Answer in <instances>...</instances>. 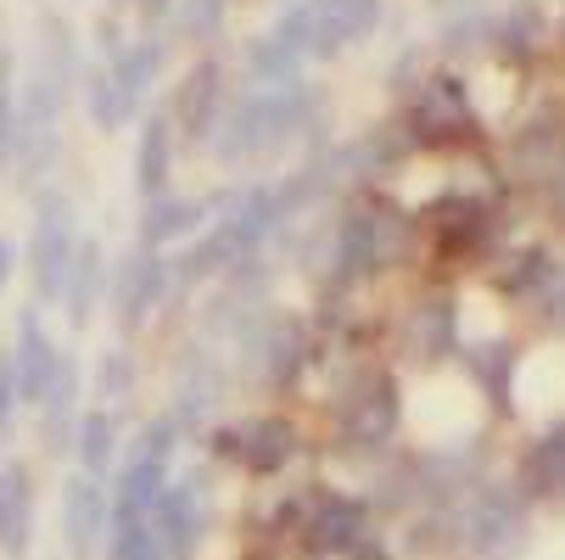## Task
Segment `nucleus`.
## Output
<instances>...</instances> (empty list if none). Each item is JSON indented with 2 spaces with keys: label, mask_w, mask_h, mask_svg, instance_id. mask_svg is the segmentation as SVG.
<instances>
[{
  "label": "nucleus",
  "mask_w": 565,
  "mask_h": 560,
  "mask_svg": "<svg viewBox=\"0 0 565 560\" xmlns=\"http://www.w3.org/2000/svg\"><path fill=\"white\" fill-rule=\"evenodd\" d=\"M537 308H543L548 326H559V331H565V270H554V281L537 292Z\"/></svg>",
  "instance_id": "obj_36"
},
{
  "label": "nucleus",
  "mask_w": 565,
  "mask_h": 560,
  "mask_svg": "<svg viewBox=\"0 0 565 560\" xmlns=\"http://www.w3.org/2000/svg\"><path fill=\"white\" fill-rule=\"evenodd\" d=\"M470 370H476L481 392L499 398V410H510V370H515V353H510V348H499V359H481V353H470Z\"/></svg>",
  "instance_id": "obj_32"
},
{
  "label": "nucleus",
  "mask_w": 565,
  "mask_h": 560,
  "mask_svg": "<svg viewBox=\"0 0 565 560\" xmlns=\"http://www.w3.org/2000/svg\"><path fill=\"white\" fill-rule=\"evenodd\" d=\"M174 286L169 275V258H157L151 247H129L118 258V275H113V314H118V331H140L151 308L163 303V292Z\"/></svg>",
  "instance_id": "obj_6"
},
{
  "label": "nucleus",
  "mask_w": 565,
  "mask_h": 560,
  "mask_svg": "<svg viewBox=\"0 0 565 560\" xmlns=\"http://www.w3.org/2000/svg\"><path fill=\"white\" fill-rule=\"evenodd\" d=\"M364 527H370V510L359 499H326V505L313 510V521H308L313 543L326 549V554H364L370 549Z\"/></svg>",
  "instance_id": "obj_16"
},
{
  "label": "nucleus",
  "mask_w": 565,
  "mask_h": 560,
  "mask_svg": "<svg viewBox=\"0 0 565 560\" xmlns=\"http://www.w3.org/2000/svg\"><path fill=\"white\" fill-rule=\"evenodd\" d=\"M559 202H565V197H559Z\"/></svg>",
  "instance_id": "obj_39"
},
{
  "label": "nucleus",
  "mask_w": 565,
  "mask_h": 560,
  "mask_svg": "<svg viewBox=\"0 0 565 560\" xmlns=\"http://www.w3.org/2000/svg\"><path fill=\"white\" fill-rule=\"evenodd\" d=\"M537 34H543V18H537L532 7H515L510 18H499L493 51H504V56H532V51H537Z\"/></svg>",
  "instance_id": "obj_29"
},
{
  "label": "nucleus",
  "mask_w": 565,
  "mask_h": 560,
  "mask_svg": "<svg viewBox=\"0 0 565 560\" xmlns=\"http://www.w3.org/2000/svg\"><path fill=\"white\" fill-rule=\"evenodd\" d=\"M18 404H23V387H18V359H12V348H0V437L12 432Z\"/></svg>",
  "instance_id": "obj_34"
},
{
  "label": "nucleus",
  "mask_w": 565,
  "mask_h": 560,
  "mask_svg": "<svg viewBox=\"0 0 565 560\" xmlns=\"http://www.w3.org/2000/svg\"><path fill=\"white\" fill-rule=\"evenodd\" d=\"M78 213L62 191H40L34 202V235H29V275H34V292L45 303H62L67 292V275H73V258H78Z\"/></svg>",
  "instance_id": "obj_5"
},
{
  "label": "nucleus",
  "mask_w": 565,
  "mask_h": 560,
  "mask_svg": "<svg viewBox=\"0 0 565 560\" xmlns=\"http://www.w3.org/2000/svg\"><path fill=\"white\" fill-rule=\"evenodd\" d=\"M515 169L521 175H532V180H559L565 175V129L559 124H532V129H521V140H515Z\"/></svg>",
  "instance_id": "obj_23"
},
{
  "label": "nucleus",
  "mask_w": 565,
  "mask_h": 560,
  "mask_svg": "<svg viewBox=\"0 0 565 560\" xmlns=\"http://www.w3.org/2000/svg\"><path fill=\"white\" fill-rule=\"evenodd\" d=\"M247 67H253V85H302V56L291 45H280L275 34L247 40Z\"/></svg>",
  "instance_id": "obj_25"
},
{
  "label": "nucleus",
  "mask_w": 565,
  "mask_h": 560,
  "mask_svg": "<svg viewBox=\"0 0 565 560\" xmlns=\"http://www.w3.org/2000/svg\"><path fill=\"white\" fill-rule=\"evenodd\" d=\"M73 432H78V364L62 359L45 404H40V437H45V448H67Z\"/></svg>",
  "instance_id": "obj_22"
},
{
  "label": "nucleus",
  "mask_w": 565,
  "mask_h": 560,
  "mask_svg": "<svg viewBox=\"0 0 565 560\" xmlns=\"http://www.w3.org/2000/svg\"><path fill=\"white\" fill-rule=\"evenodd\" d=\"M78 85H85V102H90V118H96V129H124L129 124V107H124V96H118V78H113V67L107 62H96L85 78H78Z\"/></svg>",
  "instance_id": "obj_27"
},
{
  "label": "nucleus",
  "mask_w": 565,
  "mask_h": 560,
  "mask_svg": "<svg viewBox=\"0 0 565 560\" xmlns=\"http://www.w3.org/2000/svg\"><path fill=\"white\" fill-rule=\"evenodd\" d=\"M113 448H118V421H113V410H85V415H78V432H73L78 471H85V476H107Z\"/></svg>",
  "instance_id": "obj_24"
},
{
  "label": "nucleus",
  "mask_w": 565,
  "mask_h": 560,
  "mask_svg": "<svg viewBox=\"0 0 565 560\" xmlns=\"http://www.w3.org/2000/svg\"><path fill=\"white\" fill-rule=\"evenodd\" d=\"M409 342H415V359H426V364L443 359V353L454 348V303H448V297H431V303L415 308Z\"/></svg>",
  "instance_id": "obj_26"
},
{
  "label": "nucleus",
  "mask_w": 565,
  "mask_h": 560,
  "mask_svg": "<svg viewBox=\"0 0 565 560\" xmlns=\"http://www.w3.org/2000/svg\"><path fill=\"white\" fill-rule=\"evenodd\" d=\"M102 62L113 67L118 96H124V107H129V118H135V107L146 102L157 67H163V45H157L151 34H140V40H124V51H118V56H102Z\"/></svg>",
  "instance_id": "obj_20"
},
{
  "label": "nucleus",
  "mask_w": 565,
  "mask_h": 560,
  "mask_svg": "<svg viewBox=\"0 0 565 560\" xmlns=\"http://www.w3.org/2000/svg\"><path fill=\"white\" fill-rule=\"evenodd\" d=\"M34 543V471L23 459L0 465V554L23 560Z\"/></svg>",
  "instance_id": "obj_12"
},
{
  "label": "nucleus",
  "mask_w": 565,
  "mask_h": 560,
  "mask_svg": "<svg viewBox=\"0 0 565 560\" xmlns=\"http://www.w3.org/2000/svg\"><path fill=\"white\" fill-rule=\"evenodd\" d=\"M381 0H291L269 29L302 62H337L348 45H364L381 29Z\"/></svg>",
  "instance_id": "obj_2"
},
{
  "label": "nucleus",
  "mask_w": 565,
  "mask_h": 560,
  "mask_svg": "<svg viewBox=\"0 0 565 560\" xmlns=\"http://www.w3.org/2000/svg\"><path fill=\"white\" fill-rule=\"evenodd\" d=\"M12 264H18V253H12L7 235H0V292H7V281H12Z\"/></svg>",
  "instance_id": "obj_37"
},
{
  "label": "nucleus",
  "mask_w": 565,
  "mask_h": 560,
  "mask_svg": "<svg viewBox=\"0 0 565 560\" xmlns=\"http://www.w3.org/2000/svg\"><path fill=\"white\" fill-rule=\"evenodd\" d=\"M437 7H470V0H437Z\"/></svg>",
  "instance_id": "obj_38"
},
{
  "label": "nucleus",
  "mask_w": 565,
  "mask_h": 560,
  "mask_svg": "<svg viewBox=\"0 0 565 560\" xmlns=\"http://www.w3.org/2000/svg\"><path fill=\"white\" fill-rule=\"evenodd\" d=\"M302 118H308V91L302 85H253L224 113L213 151L224 157V163H258V157H275L302 129Z\"/></svg>",
  "instance_id": "obj_1"
},
{
  "label": "nucleus",
  "mask_w": 565,
  "mask_h": 560,
  "mask_svg": "<svg viewBox=\"0 0 565 560\" xmlns=\"http://www.w3.org/2000/svg\"><path fill=\"white\" fill-rule=\"evenodd\" d=\"M247 348H253L258 376H264L269 387H286V381L297 376L302 353H308V337H302V326H297L291 314H258V319H253Z\"/></svg>",
  "instance_id": "obj_10"
},
{
  "label": "nucleus",
  "mask_w": 565,
  "mask_h": 560,
  "mask_svg": "<svg viewBox=\"0 0 565 560\" xmlns=\"http://www.w3.org/2000/svg\"><path fill=\"white\" fill-rule=\"evenodd\" d=\"M521 494L526 499H565V426L543 432L521 459Z\"/></svg>",
  "instance_id": "obj_21"
},
{
  "label": "nucleus",
  "mask_w": 565,
  "mask_h": 560,
  "mask_svg": "<svg viewBox=\"0 0 565 560\" xmlns=\"http://www.w3.org/2000/svg\"><path fill=\"white\" fill-rule=\"evenodd\" d=\"M174 443H180V421L174 415H157L135 437V448H129V459L118 471V488H113V521H151V505L163 499V488L174 483L169 476Z\"/></svg>",
  "instance_id": "obj_3"
},
{
  "label": "nucleus",
  "mask_w": 565,
  "mask_h": 560,
  "mask_svg": "<svg viewBox=\"0 0 565 560\" xmlns=\"http://www.w3.org/2000/svg\"><path fill=\"white\" fill-rule=\"evenodd\" d=\"M102 297H107V253H102L96 235H85V242H78V258H73V275H67V292H62L67 326L85 331Z\"/></svg>",
  "instance_id": "obj_15"
},
{
  "label": "nucleus",
  "mask_w": 565,
  "mask_h": 560,
  "mask_svg": "<svg viewBox=\"0 0 565 560\" xmlns=\"http://www.w3.org/2000/svg\"><path fill=\"white\" fill-rule=\"evenodd\" d=\"M151 532L163 543L169 560H191L202 532H207V494H202V476H180V483L163 488V499L151 505Z\"/></svg>",
  "instance_id": "obj_8"
},
{
  "label": "nucleus",
  "mask_w": 565,
  "mask_h": 560,
  "mask_svg": "<svg viewBox=\"0 0 565 560\" xmlns=\"http://www.w3.org/2000/svg\"><path fill=\"white\" fill-rule=\"evenodd\" d=\"M207 219V202L202 197H151L146 213H140V247H169L180 235H196Z\"/></svg>",
  "instance_id": "obj_17"
},
{
  "label": "nucleus",
  "mask_w": 565,
  "mask_h": 560,
  "mask_svg": "<svg viewBox=\"0 0 565 560\" xmlns=\"http://www.w3.org/2000/svg\"><path fill=\"white\" fill-rule=\"evenodd\" d=\"M169 175H174V118L169 113H151L140 124V151H135V186L146 191V202L163 197Z\"/></svg>",
  "instance_id": "obj_18"
},
{
  "label": "nucleus",
  "mask_w": 565,
  "mask_h": 560,
  "mask_svg": "<svg viewBox=\"0 0 565 560\" xmlns=\"http://www.w3.org/2000/svg\"><path fill=\"white\" fill-rule=\"evenodd\" d=\"M218 454L241 459L253 476H275L297 454V432H291V421L269 415V421H253V426H241V432H224L218 437Z\"/></svg>",
  "instance_id": "obj_13"
},
{
  "label": "nucleus",
  "mask_w": 565,
  "mask_h": 560,
  "mask_svg": "<svg viewBox=\"0 0 565 560\" xmlns=\"http://www.w3.org/2000/svg\"><path fill=\"white\" fill-rule=\"evenodd\" d=\"M409 129H415V140H448V135L470 129V107H465L459 78H431V91H426V102L415 107Z\"/></svg>",
  "instance_id": "obj_19"
},
{
  "label": "nucleus",
  "mask_w": 565,
  "mask_h": 560,
  "mask_svg": "<svg viewBox=\"0 0 565 560\" xmlns=\"http://www.w3.org/2000/svg\"><path fill=\"white\" fill-rule=\"evenodd\" d=\"M107 532H113V494L102 488V476L73 471L62 483V543H67V554L90 560Z\"/></svg>",
  "instance_id": "obj_7"
},
{
  "label": "nucleus",
  "mask_w": 565,
  "mask_h": 560,
  "mask_svg": "<svg viewBox=\"0 0 565 560\" xmlns=\"http://www.w3.org/2000/svg\"><path fill=\"white\" fill-rule=\"evenodd\" d=\"M18 163V78H12V51L0 45V169Z\"/></svg>",
  "instance_id": "obj_28"
},
{
  "label": "nucleus",
  "mask_w": 565,
  "mask_h": 560,
  "mask_svg": "<svg viewBox=\"0 0 565 560\" xmlns=\"http://www.w3.org/2000/svg\"><path fill=\"white\" fill-rule=\"evenodd\" d=\"M107 560H169V554H163V543H157L151 521H113Z\"/></svg>",
  "instance_id": "obj_30"
},
{
  "label": "nucleus",
  "mask_w": 565,
  "mask_h": 560,
  "mask_svg": "<svg viewBox=\"0 0 565 560\" xmlns=\"http://www.w3.org/2000/svg\"><path fill=\"white\" fill-rule=\"evenodd\" d=\"M12 359H18V387H23V404H45V392H51V381H56V370H62V359H67V353L51 342V331H45L40 308H23Z\"/></svg>",
  "instance_id": "obj_11"
},
{
  "label": "nucleus",
  "mask_w": 565,
  "mask_h": 560,
  "mask_svg": "<svg viewBox=\"0 0 565 560\" xmlns=\"http://www.w3.org/2000/svg\"><path fill=\"white\" fill-rule=\"evenodd\" d=\"M129 387H135V364H129V353L118 348V353L102 359V398H124Z\"/></svg>",
  "instance_id": "obj_35"
},
{
  "label": "nucleus",
  "mask_w": 565,
  "mask_h": 560,
  "mask_svg": "<svg viewBox=\"0 0 565 560\" xmlns=\"http://www.w3.org/2000/svg\"><path fill=\"white\" fill-rule=\"evenodd\" d=\"M224 7H230V0H180V34H191V40H213L218 29H224Z\"/></svg>",
  "instance_id": "obj_31"
},
{
  "label": "nucleus",
  "mask_w": 565,
  "mask_h": 560,
  "mask_svg": "<svg viewBox=\"0 0 565 560\" xmlns=\"http://www.w3.org/2000/svg\"><path fill=\"white\" fill-rule=\"evenodd\" d=\"M493 34H499V18L476 12V18H459V23L443 29V51H448V56H465V51H476L481 40H493Z\"/></svg>",
  "instance_id": "obj_33"
},
{
  "label": "nucleus",
  "mask_w": 565,
  "mask_h": 560,
  "mask_svg": "<svg viewBox=\"0 0 565 560\" xmlns=\"http://www.w3.org/2000/svg\"><path fill=\"white\" fill-rule=\"evenodd\" d=\"M397 426V387L392 376H370L364 392H353L348 404H342V437L348 443H386Z\"/></svg>",
  "instance_id": "obj_14"
},
{
  "label": "nucleus",
  "mask_w": 565,
  "mask_h": 560,
  "mask_svg": "<svg viewBox=\"0 0 565 560\" xmlns=\"http://www.w3.org/2000/svg\"><path fill=\"white\" fill-rule=\"evenodd\" d=\"M174 118H180V135L191 146H207L213 129L224 124V62L202 56L185 67L180 91H174Z\"/></svg>",
  "instance_id": "obj_9"
},
{
  "label": "nucleus",
  "mask_w": 565,
  "mask_h": 560,
  "mask_svg": "<svg viewBox=\"0 0 565 560\" xmlns=\"http://www.w3.org/2000/svg\"><path fill=\"white\" fill-rule=\"evenodd\" d=\"M459 538H465L470 560H515L532 538L526 494L510 488V483H488L470 499V510L459 516Z\"/></svg>",
  "instance_id": "obj_4"
}]
</instances>
